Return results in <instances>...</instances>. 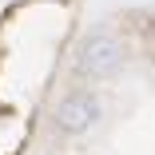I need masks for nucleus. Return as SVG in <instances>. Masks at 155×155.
Instances as JSON below:
<instances>
[{
  "label": "nucleus",
  "instance_id": "f257e3e1",
  "mask_svg": "<svg viewBox=\"0 0 155 155\" xmlns=\"http://www.w3.org/2000/svg\"><path fill=\"white\" fill-rule=\"evenodd\" d=\"M56 119H60V127L64 131H87L91 123L100 119V100L96 96H72V100H64L60 104V111H56Z\"/></svg>",
  "mask_w": 155,
  "mask_h": 155
},
{
  "label": "nucleus",
  "instance_id": "f03ea898",
  "mask_svg": "<svg viewBox=\"0 0 155 155\" xmlns=\"http://www.w3.org/2000/svg\"><path fill=\"white\" fill-rule=\"evenodd\" d=\"M119 64H123L119 44H115V40H104V36L91 40V44L84 48V60H80V68H84L87 76H111Z\"/></svg>",
  "mask_w": 155,
  "mask_h": 155
}]
</instances>
